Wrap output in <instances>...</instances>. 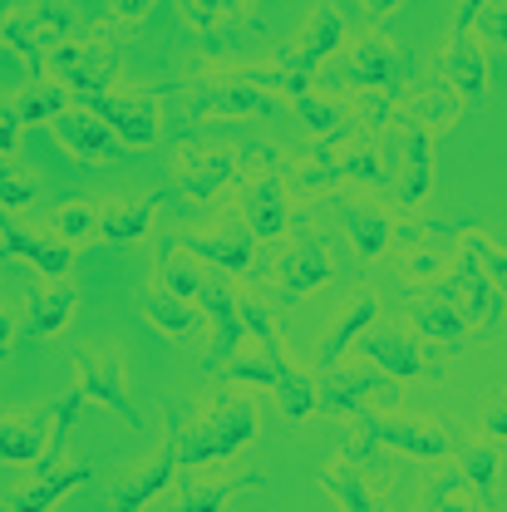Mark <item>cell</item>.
<instances>
[{
    "mask_svg": "<svg viewBox=\"0 0 507 512\" xmlns=\"http://www.w3.org/2000/svg\"><path fill=\"white\" fill-rule=\"evenodd\" d=\"M148 5H153V0H114V15H119V20H138Z\"/></svg>",
    "mask_w": 507,
    "mask_h": 512,
    "instance_id": "cell-50",
    "label": "cell"
},
{
    "mask_svg": "<svg viewBox=\"0 0 507 512\" xmlns=\"http://www.w3.org/2000/svg\"><path fill=\"white\" fill-rule=\"evenodd\" d=\"M15 350V316L0 306V355H10Z\"/></svg>",
    "mask_w": 507,
    "mask_h": 512,
    "instance_id": "cell-48",
    "label": "cell"
},
{
    "mask_svg": "<svg viewBox=\"0 0 507 512\" xmlns=\"http://www.w3.org/2000/svg\"><path fill=\"white\" fill-rule=\"evenodd\" d=\"M434 192V133L419 124L414 114L399 119V168H394V202L409 217L414 207H424Z\"/></svg>",
    "mask_w": 507,
    "mask_h": 512,
    "instance_id": "cell-9",
    "label": "cell"
},
{
    "mask_svg": "<svg viewBox=\"0 0 507 512\" xmlns=\"http://www.w3.org/2000/svg\"><path fill=\"white\" fill-rule=\"evenodd\" d=\"M261 345H266V355H271V394H276V414H281L286 424L311 419V414L320 409V375L301 370V365L286 355L281 335H276V340H261Z\"/></svg>",
    "mask_w": 507,
    "mask_h": 512,
    "instance_id": "cell-15",
    "label": "cell"
},
{
    "mask_svg": "<svg viewBox=\"0 0 507 512\" xmlns=\"http://www.w3.org/2000/svg\"><path fill=\"white\" fill-rule=\"evenodd\" d=\"M350 419H355V429H360V444L340 448V453H350V458H360V463L380 458L384 448H394V453H404V458H419V463H439V458L453 453L448 439L429 424V419L380 414L375 404H365V409H360V414H350Z\"/></svg>",
    "mask_w": 507,
    "mask_h": 512,
    "instance_id": "cell-2",
    "label": "cell"
},
{
    "mask_svg": "<svg viewBox=\"0 0 507 512\" xmlns=\"http://www.w3.org/2000/svg\"><path fill=\"white\" fill-rule=\"evenodd\" d=\"M173 247H183L188 256H197L202 266L212 271H232V276H252L256 271V232L237 217H217V227H202V232H183L173 237Z\"/></svg>",
    "mask_w": 507,
    "mask_h": 512,
    "instance_id": "cell-5",
    "label": "cell"
},
{
    "mask_svg": "<svg viewBox=\"0 0 507 512\" xmlns=\"http://www.w3.org/2000/svg\"><path fill=\"white\" fill-rule=\"evenodd\" d=\"M276 109H281L276 94L252 89V84H242V79H232V74H222V79H202V84H192L188 89V114L192 119H271Z\"/></svg>",
    "mask_w": 507,
    "mask_h": 512,
    "instance_id": "cell-12",
    "label": "cell"
},
{
    "mask_svg": "<svg viewBox=\"0 0 507 512\" xmlns=\"http://www.w3.org/2000/svg\"><path fill=\"white\" fill-rule=\"evenodd\" d=\"M60 242H69L74 252L84 247V242H94L99 237V207H89V202H64L50 212V222H45Z\"/></svg>",
    "mask_w": 507,
    "mask_h": 512,
    "instance_id": "cell-36",
    "label": "cell"
},
{
    "mask_svg": "<svg viewBox=\"0 0 507 512\" xmlns=\"http://www.w3.org/2000/svg\"><path fill=\"white\" fill-rule=\"evenodd\" d=\"M55 74H60L64 89H74L84 99V94H99V89L114 84L119 55L109 45H60L55 50Z\"/></svg>",
    "mask_w": 507,
    "mask_h": 512,
    "instance_id": "cell-20",
    "label": "cell"
},
{
    "mask_svg": "<svg viewBox=\"0 0 507 512\" xmlns=\"http://www.w3.org/2000/svg\"><path fill=\"white\" fill-rule=\"evenodd\" d=\"M340 40H345V25H340V15H335L330 5H320V10H311V15H306V30H301V45H296V55H291V60L301 64V69H311V74H316L320 64L340 50Z\"/></svg>",
    "mask_w": 507,
    "mask_h": 512,
    "instance_id": "cell-31",
    "label": "cell"
},
{
    "mask_svg": "<svg viewBox=\"0 0 507 512\" xmlns=\"http://www.w3.org/2000/svg\"><path fill=\"white\" fill-rule=\"evenodd\" d=\"M478 5H488V0H458V10H453V30H468V20L478 15Z\"/></svg>",
    "mask_w": 507,
    "mask_h": 512,
    "instance_id": "cell-49",
    "label": "cell"
},
{
    "mask_svg": "<svg viewBox=\"0 0 507 512\" xmlns=\"http://www.w3.org/2000/svg\"><path fill=\"white\" fill-rule=\"evenodd\" d=\"M0 247L5 256H15V261H25L35 276H45V281H64L69 271H74V247L60 242L50 227L45 232H30V227H20L5 207H0Z\"/></svg>",
    "mask_w": 507,
    "mask_h": 512,
    "instance_id": "cell-13",
    "label": "cell"
},
{
    "mask_svg": "<svg viewBox=\"0 0 507 512\" xmlns=\"http://www.w3.org/2000/svg\"><path fill=\"white\" fill-rule=\"evenodd\" d=\"M365 5H370V15H389V10H394L399 0H365Z\"/></svg>",
    "mask_w": 507,
    "mask_h": 512,
    "instance_id": "cell-51",
    "label": "cell"
},
{
    "mask_svg": "<svg viewBox=\"0 0 507 512\" xmlns=\"http://www.w3.org/2000/svg\"><path fill=\"white\" fill-rule=\"evenodd\" d=\"M330 276H335V252L320 237H301L276 256V301L296 306L301 296H311Z\"/></svg>",
    "mask_w": 507,
    "mask_h": 512,
    "instance_id": "cell-14",
    "label": "cell"
},
{
    "mask_svg": "<svg viewBox=\"0 0 507 512\" xmlns=\"http://www.w3.org/2000/svg\"><path fill=\"white\" fill-rule=\"evenodd\" d=\"M84 109H94L104 124L119 133V143L133 148V153H148L163 133V119H158V99L153 94H133V89H99V94H84L79 99Z\"/></svg>",
    "mask_w": 507,
    "mask_h": 512,
    "instance_id": "cell-6",
    "label": "cell"
},
{
    "mask_svg": "<svg viewBox=\"0 0 507 512\" xmlns=\"http://www.w3.org/2000/svg\"><path fill=\"white\" fill-rule=\"evenodd\" d=\"M365 404H399V380H389L384 370H350L345 360L320 370V409L325 419H345L360 414Z\"/></svg>",
    "mask_w": 507,
    "mask_h": 512,
    "instance_id": "cell-7",
    "label": "cell"
},
{
    "mask_svg": "<svg viewBox=\"0 0 507 512\" xmlns=\"http://www.w3.org/2000/svg\"><path fill=\"white\" fill-rule=\"evenodd\" d=\"M483 35H488L493 45H507V0H493V5H488V15H483Z\"/></svg>",
    "mask_w": 507,
    "mask_h": 512,
    "instance_id": "cell-47",
    "label": "cell"
},
{
    "mask_svg": "<svg viewBox=\"0 0 507 512\" xmlns=\"http://www.w3.org/2000/svg\"><path fill=\"white\" fill-rule=\"evenodd\" d=\"M256 429H261V414L252 404H232V399H207V409L197 414L192 429H183L178 419L168 424L183 468H207V463L237 458L256 439Z\"/></svg>",
    "mask_w": 507,
    "mask_h": 512,
    "instance_id": "cell-1",
    "label": "cell"
},
{
    "mask_svg": "<svg viewBox=\"0 0 507 512\" xmlns=\"http://www.w3.org/2000/svg\"><path fill=\"white\" fill-rule=\"evenodd\" d=\"M355 350L365 355V365L384 370L389 380H399V384L444 380V365L424 350V335H414V330H404V325H380V320H375V325L355 340Z\"/></svg>",
    "mask_w": 507,
    "mask_h": 512,
    "instance_id": "cell-3",
    "label": "cell"
},
{
    "mask_svg": "<svg viewBox=\"0 0 507 512\" xmlns=\"http://www.w3.org/2000/svg\"><path fill=\"white\" fill-rule=\"evenodd\" d=\"M183 463H178V448L168 444V448H158L133 478H124L119 488H114V508L119 512H138V508H148L153 498H163L168 493V483H173V473H178Z\"/></svg>",
    "mask_w": 507,
    "mask_h": 512,
    "instance_id": "cell-26",
    "label": "cell"
},
{
    "mask_svg": "<svg viewBox=\"0 0 507 512\" xmlns=\"http://www.w3.org/2000/svg\"><path fill=\"white\" fill-rule=\"evenodd\" d=\"M434 296H444L448 306H458L463 316L473 320V325H483V330L503 325V311H507L503 291H498V281L488 276V266L468 252L463 242H458V252H453V266L434 281Z\"/></svg>",
    "mask_w": 507,
    "mask_h": 512,
    "instance_id": "cell-4",
    "label": "cell"
},
{
    "mask_svg": "<svg viewBox=\"0 0 507 512\" xmlns=\"http://www.w3.org/2000/svg\"><path fill=\"white\" fill-rule=\"evenodd\" d=\"M345 237L360 261H380L394 247V217L380 207H360V202H345Z\"/></svg>",
    "mask_w": 507,
    "mask_h": 512,
    "instance_id": "cell-29",
    "label": "cell"
},
{
    "mask_svg": "<svg viewBox=\"0 0 507 512\" xmlns=\"http://www.w3.org/2000/svg\"><path fill=\"white\" fill-rule=\"evenodd\" d=\"M458 242H463L468 252L488 266V276L498 281V291H503V306H507V252L498 247V242H493V237H483L478 227H458Z\"/></svg>",
    "mask_w": 507,
    "mask_h": 512,
    "instance_id": "cell-40",
    "label": "cell"
},
{
    "mask_svg": "<svg viewBox=\"0 0 507 512\" xmlns=\"http://www.w3.org/2000/svg\"><path fill=\"white\" fill-rule=\"evenodd\" d=\"M448 266H453V256L434 252L429 242H424V247H414V252H404V276H409V281H439Z\"/></svg>",
    "mask_w": 507,
    "mask_h": 512,
    "instance_id": "cell-43",
    "label": "cell"
},
{
    "mask_svg": "<svg viewBox=\"0 0 507 512\" xmlns=\"http://www.w3.org/2000/svg\"><path fill=\"white\" fill-rule=\"evenodd\" d=\"M409 114L429 128V133H439V128H453V124H458V114H463V99H458V89H453L448 79H444V84H419V89H414V104H409Z\"/></svg>",
    "mask_w": 507,
    "mask_h": 512,
    "instance_id": "cell-32",
    "label": "cell"
},
{
    "mask_svg": "<svg viewBox=\"0 0 507 512\" xmlns=\"http://www.w3.org/2000/svg\"><path fill=\"white\" fill-rule=\"evenodd\" d=\"M242 183V163L227 148H183L178 173L168 183V197H188V202H217L222 192H232Z\"/></svg>",
    "mask_w": 507,
    "mask_h": 512,
    "instance_id": "cell-10",
    "label": "cell"
},
{
    "mask_svg": "<svg viewBox=\"0 0 507 512\" xmlns=\"http://www.w3.org/2000/svg\"><path fill=\"white\" fill-rule=\"evenodd\" d=\"M296 114H301V124L311 128L316 138H335V133H345V128L355 124L345 104L320 99V94H301V99H296Z\"/></svg>",
    "mask_w": 507,
    "mask_h": 512,
    "instance_id": "cell-37",
    "label": "cell"
},
{
    "mask_svg": "<svg viewBox=\"0 0 507 512\" xmlns=\"http://www.w3.org/2000/svg\"><path fill=\"white\" fill-rule=\"evenodd\" d=\"M444 79L458 89L463 109H488V64H483V50L468 40V30H453V40H448Z\"/></svg>",
    "mask_w": 507,
    "mask_h": 512,
    "instance_id": "cell-23",
    "label": "cell"
},
{
    "mask_svg": "<svg viewBox=\"0 0 507 512\" xmlns=\"http://www.w3.org/2000/svg\"><path fill=\"white\" fill-rule=\"evenodd\" d=\"M232 192H237V212H242V222L256 232V242L271 247V242L286 237L296 197H291L281 173H252V178H242Z\"/></svg>",
    "mask_w": 507,
    "mask_h": 512,
    "instance_id": "cell-11",
    "label": "cell"
},
{
    "mask_svg": "<svg viewBox=\"0 0 507 512\" xmlns=\"http://www.w3.org/2000/svg\"><path fill=\"white\" fill-rule=\"evenodd\" d=\"M478 429H483L488 439H507V394L503 399H493V404L478 414Z\"/></svg>",
    "mask_w": 507,
    "mask_h": 512,
    "instance_id": "cell-45",
    "label": "cell"
},
{
    "mask_svg": "<svg viewBox=\"0 0 507 512\" xmlns=\"http://www.w3.org/2000/svg\"><path fill=\"white\" fill-rule=\"evenodd\" d=\"M389 74H394V45L375 35V40H365L345 60V69H335L330 79L335 84H350V89H389Z\"/></svg>",
    "mask_w": 507,
    "mask_h": 512,
    "instance_id": "cell-30",
    "label": "cell"
},
{
    "mask_svg": "<svg viewBox=\"0 0 507 512\" xmlns=\"http://www.w3.org/2000/svg\"><path fill=\"white\" fill-rule=\"evenodd\" d=\"M35 202H40L35 173H20V168L0 153V207H5V212H25V207H35Z\"/></svg>",
    "mask_w": 507,
    "mask_h": 512,
    "instance_id": "cell-39",
    "label": "cell"
},
{
    "mask_svg": "<svg viewBox=\"0 0 507 512\" xmlns=\"http://www.w3.org/2000/svg\"><path fill=\"white\" fill-rule=\"evenodd\" d=\"M79 311V286L64 276V281H50L45 291H35L30 301H25V316H20V335L25 340H50V335H60L64 325L74 320Z\"/></svg>",
    "mask_w": 507,
    "mask_h": 512,
    "instance_id": "cell-22",
    "label": "cell"
},
{
    "mask_svg": "<svg viewBox=\"0 0 507 512\" xmlns=\"http://www.w3.org/2000/svg\"><path fill=\"white\" fill-rule=\"evenodd\" d=\"M20 128H25V119H20V109H15V104H10V109H0V153H5V158L15 153Z\"/></svg>",
    "mask_w": 507,
    "mask_h": 512,
    "instance_id": "cell-46",
    "label": "cell"
},
{
    "mask_svg": "<svg viewBox=\"0 0 507 512\" xmlns=\"http://www.w3.org/2000/svg\"><path fill=\"white\" fill-rule=\"evenodd\" d=\"M458 458V468L468 473V483H473V493H478V508H493V488H498V463H503V453L493 444H468L463 453H453Z\"/></svg>",
    "mask_w": 507,
    "mask_h": 512,
    "instance_id": "cell-33",
    "label": "cell"
},
{
    "mask_svg": "<svg viewBox=\"0 0 507 512\" xmlns=\"http://www.w3.org/2000/svg\"><path fill=\"white\" fill-rule=\"evenodd\" d=\"M404 320L414 325V335H424V340L439 345V350H458V345L473 340V330H478L458 306H448L444 296H434V301H409V306H404Z\"/></svg>",
    "mask_w": 507,
    "mask_h": 512,
    "instance_id": "cell-24",
    "label": "cell"
},
{
    "mask_svg": "<svg viewBox=\"0 0 507 512\" xmlns=\"http://www.w3.org/2000/svg\"><path fill=\"white\" fill-rule=\"evenodd\" d=\"M50 429H55V404L30 414H0V458L10 468H40L50 453Z\"/></svg>",
    "mask_w": 507,
    "mask_h": 512,
    "instance_id": "cell-18",
    "label": "cell"
},
{
    "mask_svg": "<svg viewBox=\"0 0 507 512\" xmlns=\"http://www.w3.org/2000/svg\"><path fill=\"white\" fill-rule=\"evenodd\" d=\"M197 301H202L207 325H212V350H207V365H202V380H212V375L222 370V360H232V355L242 350L247 320H242V301H237L227 286H217V281H207Z\"/></svg>",
    "mask_w": 507,
    "mask_h": 512,
    "instance_id": "cell-16",
    "label": "cell"
},
{
    "mask_svg": "<svg viewBox=\"0 0 507 512\" xmlns=\"http://www.w3.org/2000/svg\"><path fill=\"white\" fill-rule=\"evenodd\" d=\"M168 197V188L153 197H114L99 207V237L104 242H138L158 227V202Z\"/></svg>",
    "mask_w": 507,
    "mask_h": 512,
    "instance_id": "cell-25",
    "label": "cell"
},
{
    "mask_svg": "<svg viewBox=\"0 0 507 512\" xmlns=\"http://www.w3.org/2000/svg\"><path fill=\"white\" fill-rule=\"evenodd\" d=\"M212 380H242V384L271 389V355H266V345H261V355H232V360H222V370Z\"/></svg>",
    "mask_w": 507,
    "mask_h": 512,
    "instance_id": "cell-42",
    "label": "cell"
},
{
    "mask_svg": "<svg viewBox=\"0 0 507 512\" xmlns=\"http://www.w3.org/2000/svg\"><path fill=\"white\" fill-rule=\"evenodd\" d=\"M94 478V463L84 458V453H64V458H50V463H40L35 468V483L30 488H20L15 498H5V508H15V512H45V508H55L64 493H74V488H84Z\"/></svg>",
    "mask_w": 507,
    "mask_h": 512,
    "instance_id": "cell-17",
    "label": "cell"
},
{
    "mask_svg": "<svg viewBox=\"0 0 507 512\" xmlns=\"http://www.w3.org/2000/svg\"><path fill=\"white\" fill-rule=\"evenodd\" d=\"M69 365H74V375H79L84 399L114 409L128 429H143V414H138V404H133V394H128V384H124V355H119V350L94 355V350L74 345V350H69Z\"/></svg>",
    "mask_w": 507,
    "mask_h": 512,
    "instance_id": "cell-8",
    "label": "cell"
},
{
    "mask_svg": "<svg viewBox=\"0 0 507 512\" xmlns=\"http://www.w3.org/2000/svg\"><path fill=\"white\" fill-rule=\"evenodd\" d=\"M375 320H380V301H375V296H355V301L340 311V320L325 330V340H320V370L340 365V360L355 350V340H360Z\"/></svg>",
    "mask_w": 507,
    "mask_h": 512,
    "instance_id": "cell-28",
    "label": "cell"
},
{
    "mask_svg": "<svg viewBox=\"0 0 507 512\" xmlns=\"http://www.w3.org/2000/svg\"><path fill=\"white\" fill-rule=\"evenodd\" d=\"M158 286H168V291L197 301L207 281H202V271H197V256H188L183 247H173V242H163V252H158Z\"/></svg>",
    "mask_w": 507,
    "mask_h": 512,
    "instance_id": "cell-34",
    "label": "cell"
},
{
    "mask_svg": "<svg viewBox=\"0 0 507 512\" xmlns=\"http://www.w3.org/2000/svg\"><path fill=\"white\" fill-rule=\"evenodd\" d=\"M242 301V320H247V335L256 340H276L281 330H276V320H271V306L261 301V296H237Z\"/></svg>",
    "mask_w": 507,
    "mask_h": 512,
    "instance_id": "cell-44",
    "label": "cell"
},
{
    "mask_svg": "<svg viewBox=\"0 0 507 512\" xmlns=\"http://www.w3.org/2000/svg\"><path fill=\"white\" fill-rule=\"evenodd\" d=\"M242 488H261V478H222V483H188L178 498H173V508L178 512H217L227 508Z\"/></svg>",
    "mask_w": 507,
    "mask_h": 512,
    "instance_id": "cell-35",
    "label": "cell"
},
{
    "mask_svg": "<svg viewBox=\"0 0 507 512\" xmlns=\"http://www.w3.org/2000/svg\"><path fill=\"white\" fill-rule=\"evenodd\" d=\"M320 493H325L335 508H350V512L380 508V498H375L370 483H365V463L350 458V453H335V458L325 463V473H320Z\"/></svg>",
    "mask_w": 507,
    "mask_h": 512,
    "instance_id": "cell-27",
    "label": "cell"
},
{
    "mask_svg": "<svg viewBox=\"0 0 507 512\" xmlns=\"http://www.w3.org/2000/svg\"><path fill=\"white\" fill-rule=\"evenodd\" d=\"M138 316L148 320L153 330H163L168 340H178V345L202 340V325H207L202 301H188V296H178V291H168V286H153V291L138 301Z\"/></svg>",
    "mask_w": 507,
    "mask_h": 512,
    "instance_id": "cell-21",
    "label": "cell"
},
{
    "mask_svg": "<svg viewBox=\"0 0 507 512\" xmlns=\"http://www.w3.org/2000/svg\"><path fill=\"white\" fill-rule=\"evenodd\" d=\"M20 119L25 124H55L64 109H69V89L64 84H30L20 99H15Z\"/></svg>",
    "mask_w": 507,
    "mask_h": 512,
    "instance_id": "cell-38",
    "label": "cell"
},
{
    "mask_svg": "<svg viewBox=\"0 0 507 512\" xmlns=\"http://www.w3.org/2000/svg\"><path fill=\"white\" fill-rule=\"evenodd\" d=\"M50 128H55V138H60V148L69 153V158H84V163H109V158H119V153H124L119 133L104 124L94 109H64Z\"/></svg>",
    "mask_w": 507,
    "mask_h": 512,
    "instance_id": "cell-19",
    "label": "cell"
},
{
    "mask_svg": "<svg viewBox=\"0 0 507 512\" xmlns=\"http://www.w3.org/2000/svg\"><path fill=\"white\" fill-rule=\"evenodd\" d=\"M242 10H247V0H183V15H188L202 35H207V30H222V25H232Z\"/></svg>",
    "mask_w": 507,
    "mask_h": 512,
    "instance_id": "cell-41",
    "label": "cell"
}]
</instances>
